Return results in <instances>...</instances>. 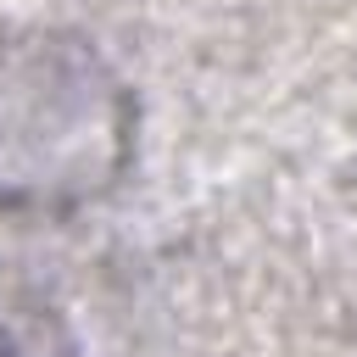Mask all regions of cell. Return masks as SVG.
I'll return each mask as SVG.
<instances>
[{
	"label": "cell",
	"instance_id": "cell-1",
	"mask_svg": "<svg viewBox=\"0 0 357 357\" xmlns=\"http://www.w3.org/2000/svg\"><path fill=\"white\" fill-rule=\"evenodd\" d=\"M0 357H11V346H6V335H0Z\"/></svg>",
	"mask_w": 357,
	"mask_h": 357
}]
</instances>
